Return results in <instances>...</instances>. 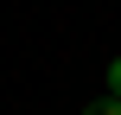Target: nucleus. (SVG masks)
<instances>
[{"label": "nucleus", "instance_id": "f257e3e1", "mask_svg": "<svg viewBox=\"0 0 121 115\" xmlns=\"http://www.w3.org/2000/svg\"><path fill=\"white\" fill-rule=\"evenodd\" d=\"M83 115H121V96H96V102H83Z\"/></svg>", "mask_w": 121, "mask_h": 115}, {"label": "nucleus", "instance_id": "f03ea898", "mask_svg": "<svg viewBox=\"0 0 121 115\" xmlns=\"http://www.w3.org/2000/svg\"><path fill=\"white\" fill-rule=\"evenodd\" d=\"M108 96H121V58H108Z\"/></svg>", "mask_w": 121, "mask_h": 115}]
</instances>
